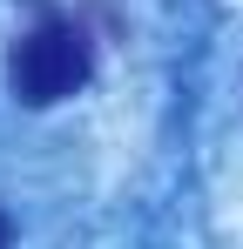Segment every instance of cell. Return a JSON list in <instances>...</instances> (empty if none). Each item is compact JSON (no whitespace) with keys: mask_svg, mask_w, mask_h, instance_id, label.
Instances as JSON below:
<instances>
[{"mask_svg":"<svg viewBox=\"0 0 243 249\" xmlns=\"http://www.w3.org/2000/svg\"><path fill=\"white\" fill-rule=\"evenodd\" d=\"M7 74H14V94L27 108H54V101H68L95 74V47H88V34H81L75 20H34L14 41Z\"/></svg>","mask_w":243,"mask_h":249,"instance_id":"6da1fadb","label":"cell"},{"mask_svg":"<svg viewBox=\"0 0 243 249\" xmlns=\"http://www.w3.org/2000/svg\"><path fill=\"white\" fill-rule=\"evenodd\" d=\"M7 243H14V229H7V215H0V249H7Z\"/></svg>","mask_w":243,"mask_h":249,"instance_id":"7a4b0ae2","label":"cell"}]
</instances>
